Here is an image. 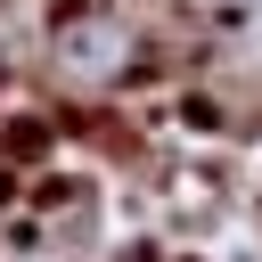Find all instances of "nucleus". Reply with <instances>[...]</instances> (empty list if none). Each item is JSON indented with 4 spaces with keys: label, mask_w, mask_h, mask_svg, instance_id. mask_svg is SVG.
<instances>
[{
    "label": "nucleus",
    "mask_w": 262,
    "mask_h": 262,
    "mask_svg": "<svg viewBox=\"0 0 262 262\" xmlns=\"http://www.w3.org/2000/svg\"><path fill=\"white\" fill-rule=\"evenodd\" d=\"M25 188H33V172H16V164H0V213H8V205H25Z\"/></svg>",
    "instance_id": "nucleus-1"
}]
</instances>
